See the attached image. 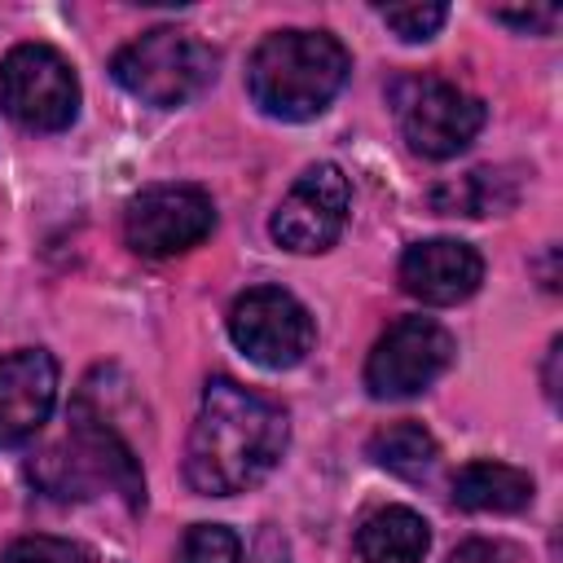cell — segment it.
<instances>
[{
  "instance_id": "cell-1",
  "label": "cell",
  "mask_w": 563,
  "mask_h": 563,
  "mask_svg": "<svg viewBox=\"0 0 563 563\" xmlns=\"http://www.w3.org/2000/svg\"><path fill=\"white\" fill-rule=\"evenodd\" d=\"M286 449V413L233 383V378H207L198 418L185 444V479L202 497H238L255 488Z\"/></svg>"
},
{
  "instance_id": "cell-2",
  "label": "cell",
  "mask_w": 563,
  "mask_h": 563,
  "mask_svg": "<svg viewBox=\"0 0 563 563\" xmlns=\"http://www.w3.org/2000/svg\"><path fill=\"white\" fill-rule=\"evenodd\" d=\"M352 57L330 31H273L255 44L246 62V92L251 101L282 123L317 119L339 88L347 84Z\"/></svg>"
},
{
  "instance_id": "cell-3",
  "label": "cell",
  "mask_w": 563,
  "mask_h": 563,
  "mask_svg": "<svg viewBox=\"0 0 563 563\" xmlns=\"http://www.w3.org/2000/svg\"><path fill=\"white\" fill-rule=\"evenodd\" d=\"M110 75L136 101L172 110V106H185V101H194L198 92L211 88L216 53L202 40H194L189 31L154 26V31L136 35V40H128L114 53Z\"/></svg>"
},
{
  "instance_id": "cell-4",
  "label": "cell",
  "mask_w": 563,
  "mask_h": 563,
  "mask_svg": "<svg viewBox=\"0 0 563 563\" xmlns=\"http://www.w3.org/2000/svg\"><path fill=\"white\" fill-rule=\"evenodd\" d=\"M391 110H396L405 145L422 158H435V163L457 158L479 136V128L488 119L479 97L462 92L449 79H431V75L400 79L391 88Z\"/></svg>"
},
{
  "instance_id": "cell-5",
  "label": "cell",
  "mask_w": 563,
  "mask_h": 563,
  "mask_svg": "<svg viewBox=\"0 0 563 563\" xmlns=\"http://www.w3.org/2000/svg\"><path fill=\"white\" fill-rule=\"evenodd\" d=\"M0 106L31 132H62L79 114L75 66L53 44H18L0 62Z\"/></svg>"
},
{
  "instance_id": "cell-6",
  "label": "cell",
  "mask_w": 563,
  "mask_h": 563,
  "mask_svg": "<svg viewBox=\"0 0 563 563\" xmlns=\"http://www.w3.org/2000/svg\"><path fill=\"white\" fill-rule=\"evenodd\" d=\"M229 339L264 369H290L312 352V312L282 286H251L229 308Z\"/></svg>"
},
{
  "instance_id": "cell-7",
  "label": "cell",
  "mask_w": 563,
  "mask_h": 563,
  "mask_svg": "<svg viewBox=\"0 0 563 563\" xmlns=\"http://www.w3.org/2000/svg\"><path fill=\"white\" fill-rule=\"evenodd\" d=\"M453 334L431 317H400L378 334L365 361V387L374 400H409L427 391L453 365Z\"/></svg>"
},
{
  "instance_id": "cell-8",
  "label": "cell",
  "mask_w": 563,
  "mask_h": 563,
  "mask_svg": "<svg viewBox=\"0 0 563 563\" xmlns=\"http://www.w3.org/2000/svg\"><path fill=\"white\" fill-rule=\"evenodd\" d=\"M216 202L198 185H150L123 211V242L145 260H172L207 242Z\"/></svg>"
},
{
  "instance_id": "cell-9",
  "label": "cell",
  "mask_w": 563,
  "mask_h": 563,
  "mask_svg": "<svg viewBox=\"0 0 563 563\" xmlns=\"http://www.w3.org/2000/svg\"><path fill=\"white\" fill-rule=\"evenodd\" d=\"M347 211H352L347 176L334 163H317L286 189V198L277 202V211L268 220V233L277 246H286L295 255H317L339 242Z\"/></svg>"
},
{
  "instance_id": "cell-10",
  "label": "cell",
  "mask_w": 563,
  "mask_h": 563,
  "mask_svg": "<svg viewBox=\"0 0 563 563\" xmlns=\"http://www.w3.org/2000/svg\"><path fill=\"white\" fill-rule=\"evenodd\" d=\"M400 290L413 295L418 303H431V308H449V303H462L479 290L484 282V260L471 242H457V238H427V242H413L405 255H400Z\"/></svg>"
},
{
  "instance_id": "cell-11",
  "label": "cell",
  "mask_w": 563,
  "mask_h": 563,
  "mask_svg": "<svg viewBox=\"0 0 563 563\" xmlns=\"http://www.w3.org/2000/svg\"><path fill=\"white\" fill-rule=\"evenodd\" d=\"M66 444L75 449V457L84 462V471L92 475V484H110L132 515H141L145 506V475H141V462L132 453V444L114 431V422L92 409L84 396L70 405V435Z\"/></svg>"
},
{
  "instance_id": "cell-12",
  "label": "cell",
  "mask_w": 563,
  "mask_h": 563,
  "mask_svg": "<svg viewBox=\"0 0 563 563\" xmlns=\"http://www.w3.org/2000/svg\"><path fill=\"white\" fill-rule=\"evenodd\" d=\"M57 405V361L44 347H18L0 356V440H31Z\"/></svg>"
},
{
  "instance_id": "cell-13",
  "label": "cell",
  "mask_w": 563,
  "mask_h": 563,
  "mask_svg": "<svg viewBox=\"0 0 563 563\" xmlns=\"http://www.w3.org/2000/svg\"><path fill=\"white\" fill-rule=\"evenodd\" d=\"M532 493H537V484L523 466L493 462V457L466 462L453 475V501L462 510H475V515H515L532 501Z\"/></svg>"
},
{
  "instance_id": "cell-14",
  "label": "cell",
  "mask_w": 563,
  "mask_h": 563,
  "mask_svg": "<svg viewBox=\"0 0 563 563\" xmlns=\"http://www.w3.org/2000/svg\"><path fill=\"white\" fill-rule=\"evenodd\" d=\"M427 550H431V528L409 506H383L356 532L361 563H422Z\"/></svg>"
},
{
  "instance_id": "cell-15",
  "label": "cell",
  "mask_w": 563,
  "mask_h": 563,
  "mask_svg": "<svg viewBox=\"0 0 563 563\" xmlns=\"http://www.w3.org/2000/svg\"><path fill=\"white\" fill-rule=\"evenodd\" d=\"M369 457L405 479H427L440 462V444L422 422H391L369 435Z\"/></svg>"
},
{
  "instance_id": "cell-16",
  "label": "cell",
  "mask_w": 563,
  "mask_h": 563,
  "mask_svg": "<svg viewBox=\"0 0 563 563\" xmlns=\"http://www.w3.org/2000/svg\"><path fill=\"white\" fill-rule=\"evenodd\" d=\"M510 202H515V185L493 167H475V172L431 189V207L440 216H488Z\"/></svg>"
},
{
  "instance_id": "cell-17",
  "label": "cell",
  "mask_w": 563,
  "mask_h": 563,
  "mask_svg": "<svg viewBox=\"0 0 563 563\" xmlns=\"http://www.w3.org/2000/svg\"><path fill=\"white\" fill-rule=\"evenodd\" d=\"M180 563H242V541L224 523H194L185 532Z\"/></svg>"
},
{
  "instance_id": "cell-18",
  "label": "cell",
  "mask_w": 563,
  "mask_h": 563,
  "mask_svg": "<svg viewBox=\"0 0 563 563\" xmlns=\"http://www.w3.org/2000/svg\"><path fill=\"white\" fill-rule=\"evenodd\" d=\"M0 563H92V554L66 537H22L0 554Z\"/></svg>"
},
{
  "instance_id": "cell-19",
  "label": "cell",
  "mask_w": 563,
  "mask_h": 563,
  "mask_svg": "<svg viewBox=\"0 0 563 563\" xmlns=\"http://www.w3.org/2000/svg\"><path fill=\"white\" fill-rule=\"evenodd\" d=\"M378 13H383V22H387L400 40H409V44L431 40V35L449 22V9H444V4H387V9H378Z\"/></svg>"
},
{
  "instance_id": "cell-20",
  "label": "cell",
  "mask_w": 563,
  "mask_h": 563,
  "mask_svg": "<svg viewBox=\"0 0 563 563\" xmlns=\"http://www.w3.org/2000/svg\"><path fill=\"white\" fill-rule=\"evenodd\" d=\"M497 22H506V26H519V31H554V22H559V9L554 4H528V9H497L493 13Z\"/></svg>"
},
{
  "instance_id": "cell-21",
  "label": "cell",
  "mask_w": 563,
  "mask_h": 563,
  "mask_svg": "<svg viewBox=\"0 0 563 563\" xmlns=\"http://www.w3.org/2000/svg\"><path fill=\"white\" fill-rule=\"evenodd\" d=\"M251 563H290V545H286V537L273 523L260 528V537L251 545Z\"/></svg>"
},
{
  "instance_id": "cell-22",
  "label": "cell",
  "mask_w": 563,
  "mask_h": 563,
  "mask_svg": "<svg viewBox=\"0 0 563 563\" xmlns=\"http://www.w3.org/2000/svg\"><path fill=\"white\" fill-rule=\"evenodd\" d=\"M444 563H506V550L493 541H462Z\"/></svg>"
}]
</instances>
